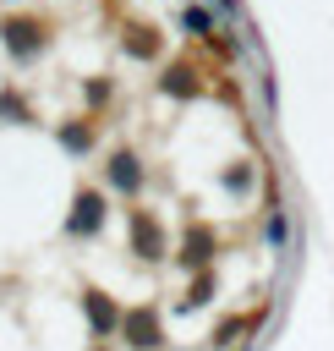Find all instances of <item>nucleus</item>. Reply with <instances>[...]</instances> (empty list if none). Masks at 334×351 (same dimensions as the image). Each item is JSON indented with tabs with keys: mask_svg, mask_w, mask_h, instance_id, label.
<instances>
[{
	"mask_svg": "<svg viewBox=\"0 0 334 351\" xmlns=\"http://www.w3.org/2000/svg\"><path fill=\"white\" fill-rule=\"evenodd\" d=\"M219 5H230V0H219Z\"/></svg>",
	"mask_w": 334,
	"mask_h": 351,
	"instance_id": "f257e3e1",
	"label": "nucleus"
}]
</instances>
